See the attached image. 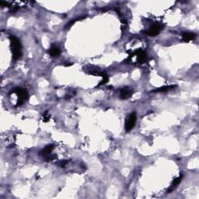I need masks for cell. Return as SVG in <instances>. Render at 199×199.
Segmentation results:
<instances>
[{"mask_svg":"<svg viewBox=\"0 0 199 199\" xmlns=\"http://www.w3.org/2000/svg\"><path fill=\"white\" fill-rule=\"evenodd\" d=\"M9 39L11 43V50L13 53V58L14 60H18L22 55V46L20 40L15 36H10Z\"/></svg>","mask_w":199,"mask_h":199,"instance_id":"1","label":"cell"},{"mask_svg":"<svg viewBox=\"0 0 199 199\" xmlns=\"http://www.w3.org/2000/svg\"><path fill=\"white\" fill-rule=\"evenodd\" d=\"M14 93L18 96V101L16 103V106H20L28 99V93L25 89L18 87L14 90Z\"/></svg>","mask_w":199,"mask_h":199,"instance_id":"2","label":"cell"},{"mask_svg":"<svg viewBox=\"0 0 199 199\" xmlns=\"http://www.w3.org/2000/svg\"><path fill=\"white\" fill-rule=\"evenodd\" d=\"M162 28H163L162 24H159V23H154V24L151 26L149 29L145 31V33L147 35H148V36L155 37L159 34L160 31L162 30Z\"/></svg>","mask_w":199,"mask_h":199,"instance_id":"3","label":"cell"},{"mask_svg":"<svg viewBox=\"0 0 199 199\" xmlns=\"http://www.w3.org/2000/svg\"><path fill=\"white\" fill-rule=\"evenodd\" d=\"M131 55L137 57V62L139 64L145 63L147 62V60H148L146 53H145V51H143L142 49H138Z\"/></svg>","mask_w":199,"mask_h":199,"instance_id":"4","label":"cell"},{"mask_svg":"<svg viewBox=\"0 0 199 199\" xmlns=\"http://www.w3.org/2000/svg\"><path fill=\"white\" fill-rule=\"evenodd\" d=\"M136 118H137V116H136V114L135 112L131 114L128 117L126 120V123H125V130H126V132H130L134 128L136 122Z\"/></svg>","mask_w":199,"mask_h":199,"instance_id":"5","label":"cell"},{"mask_svg":"<svg viewBox=\"0 0 199 199\" xmlns=\"http://www.w3.org/2000/svg\"><path fill=\"white\" fill-rule=\"evenodd\" d=\"M132 94H133V92L130 88L124 87L123 89L121 90V93H120V97L122 100H126L130 98L132 96Z\"/></svg>","mask_w":199,"mask_h":199,"instance_id":"6","label":"cell"},{"mask_svg":"<svg viewBox=\"0 0 199 199\" xmlns=\"http://www.w3.org/2000/svg\"><path fill=\"white\" fill-rule=\"evenodd\" d=\"M48 53L51 57L56 58V57L59 56L60 54H61V50H60V48L58 46L52 45L48 50Z\"/></svg>","mask_w":199,"mask_h":199,"instance_id":"7","label":"cell"},{"mask_svg":"<svg viewBox=\"0 0 199 199\" xmlns=\"http://www.w3.org/2000/svg\"><path fill=\"white\" fill-rule=\"evenodd\" d=\"M53 148H54V145H47L46 147L42 149L40 152V155L41 156H44V158H46L47 156H48L49 155H51V152H52Z\"/></svg>","mask_w":199,"mask_h":199,"instance_id":"8","label":"cell"},{"mask_svg":"<svg viewBox=\"0 0 199 199\" xmlns=\"http://www.w3.org/2000/svg\"><path fill=\"white\" fill-rule=\"evenodd\" d=\"M182 178H183V175L181 174V175H180L178 178H176L175 180H174V181H173V183H172V184H171V186H170V188L167 190V193H170L171 191H174V189L177 188V186H178V185L181 183V181H182Z\"/></svg>","mask_w":199,"mask_h":199,"instance_id":"9","label":"cell"},{"mask_svg":"<svg viewBox=\"0 0 199 199\" xmlns=\"http://www.w3.org/2000/svg\"><path fill=\"white\" fill-rule=\"evenodd\" d=\"M194 38H195V34L193 33H184L182 35V39L184 42H189L194 40Z\"/></svg>","mask_w":199,"mask_h":199,"instance_id":"10","label":"cell"},{"mask_svg":"<svg viewBox=\"0 0 199 199\" xmlns=\"http://www.w3.org/2000/svg\"><path fill=\"white\" fill-rule=\"evenodd\" d=\"M175 88V86H163V87H159L158 89L154 90L152 92L153 93H164L167 92V91L170 90H173Z\"/></svg>","mask_w":199,"mask_h":199,"instance_id":"11","label":"cell"},{"mask_svg":"<svg viewBox=\"0 0 199 199\" xmlns=\"http://www.w3.org/2000/svg\"><path fill=\"white\" fill-rule=\"evenodd\" d=\"M98 76H102V77H103V80H102V81L100 83L99 85H98V86H103V85H104V84H106V83H108V81H109L108 76H107L106 73H99Z\"/></svg>","mask_w":199,"mask_h":199,"instance_id":"12","label":"cell"},{"mask_svg":"<svg viewBox=\"0 0 199 199\" xmlns=\"http://www.w3.org/2000/svg\"><path fill=\"white\" fill-rule=\"evenodd\" d=\"M51 116L48 114V111H45L43 114V121L44 122H47L50 120Z\"/></svg>","mask_w":199,"mask_h":199,"instance_id":"13","label":"cell"},{"mask_svg":"<svg viewBox=\"0 0 199 199\" xmlns=\"http://www.w3.org/2000/svg\"><path fill=\"white\" fill-rule=\"evenodd\" d=\"M78 20H72V21H70L69 23H68L67 24H66V26H65V28H69V27H71L72 26H73V24H74L75 23H76V21H77Z\"/></svg>","mask_w":199,"mask_h":199,"instance_id":"14","label":"cell"}]
</instances>
